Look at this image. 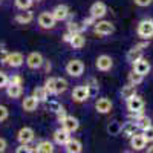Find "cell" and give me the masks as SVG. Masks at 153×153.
Listing matches in <instances>:
<instances>
[{"label":"cell","mask_w":153,"mask_h":153,"mask_svg":"<svg viewBox=\"0 0 153 153\" xmlns=\"http://www.w3.org/2000/svg\"><path fill=\"white\" fill-rule=\"evenodd\" d=\"M69 45L74 49H81L86 45V38L83 37V34H72L71 40H69Z\"/></svg>","instance_id":"cell-24"},{"label":"cell","mask_w":153,"mask_h":153,"mask_svg":"<svg viewBox=\"0 0 153 153\" xmlns=\"http://www.w3.org/2000/svg\"><path fill=\"white\" fill-rule=\"evenodd\" d=\"M89 12H91V16H92L95 20L103 19V17L107 14V6H106L104 2H95V3H92Z\"/></svg>","instance_id":"cell-9"},{"label":"cell","mask_w":153,"mask_h":153,"mask_svg":"<svg viewBox=\"0 0 153 153\" xmlns=\"http://www.w3.org/2000/svg\"><path fill=\"white\" fill-rule=\"evenodd\" d=\"M66 152L68 153H80L83 152V144L80 139H75V138H69V141L65 144Z\"/></svg>","instance_id":"cell-19"},{"label":"cell","mask_w":153,"mask_h":153,"mask_svg":"<svg viewBox=\"0 0 153 153\" xmlns=\"http://www.w3.org/2000/svg\"><path fill=\"white\" fill-rule=\"evenodd\" d=\"M35 138V132L31 127H22L17 133V139L20 144H31Z\"/></svg>","instance_id":"cell-7"},{"label":"cell","mask_w":153,"mask_h":153,"mask_svg":"<svg viewBox=\"0 0 153 153\" xmlns=\"http://www.w3.org/2000/svg\"><path fill=\"white\" fill-rule=\"evenodd\" d=\"M22 107L25 112H34L37 110L38 107V100L34 97V95H28L23 98V103H22Z\"/></svg>","instance_id":"cell-17"},{"label":"cell","mask_w":153,"mask_h":153,"mask_svg":"<svg viewBox=\"0 0 153 153\" xmlns=\"http://www.w3.org/2000/svg\"><path fill=\"white\" fill-rule=\"evenodd\" d=\"M94 32L97 35H110L112 32H115V26L112 22L107 20H100L94 23Z\"/></svg>","instance_id":"cell-3"},{"label":"cell","mask_w":153,"mask_h":153,"mask_svg":"<svg viewBox=\"0 0 153 153\" xmlns=\"http://www.w3.org/2000/svg\"><path fill=\"white\" fill-rule=\"evenodd\" d=\"M55 23L57 20L54 19L52 12H42L40 16H38V26H40L42 29H54L55 28Z\"/></svg>","instance_id":"cell-5"},{"label":"cell","mask_w":153,"mask_h":153,"mask_svg":"<svg viewBox=\"0 0 153 153\" xmlns=\"http://www.w3.org/2000/svg\"><path fill=\"white\" fill-rule=\"evenodd\" d=\"M37 2H40V0H37Z\"/></svg>","instance_id":"cell-46"},{"label":"cell","mask_w":153,"mask_h":153,"mask_svg":"<svg viewBox=\"0 0 153 153\" xmlns=\"http://www.w3.org/2000/svg\"><path fill=\"white\" fill-rule=\"evenodd\" d=\"M141 57H143V49H139L138 46H135L133 49H130L129 52H127V61H130V63H135Z\"/></svg>","instance_id":"cell-26"},{"label":"cell","mask_w":153,"mask_h":153,"mask_svg":"<svg viewBox=\"0 0 153 153\" xmlns=\"http://www.w3.org/2000/svg\"><path fill=\"white\" fill-rule=\"evenodd\" d=\"M8 84H20V86H23V78L20 75H12V76H9Z\"/></svg>","instance_id":"cell-36"},{"label":"cell","mask_w":153,"mask_h":153,"mask_svg":"<svg viewBox=\"0 0 153 153\" xmlns=\"http://www.w3.org/2000/svg\"><path fill=\"white\" fill-rule=\"evenodd\" d=\"M86 84L89 86V89H91V95L95 94V91L98 89V81L95 78H91V80H89V83H86Z\"/></svg>","instance_id":"cell-39"},{"label":"cell","mask_w":153,"mask_h":153,"mask_svg":"<svg viewBox=\"0 0 153 153\" xmlns=\"http://www.w3.org/2000/svg\"><path fill=\"white\" fill-rule=\"evenodd\" d=\"M17 153H29V152H34V149H31L29 147V144H20V147H17V150H16Z\"/></svg>","instance_id":"cell-40"},{"label":"cell","mask_w":153,"mask_h":153,"mask_svg":"<svg viewBox=\"0 0 153 153\" xmlns=\"http://www.w3.org/2000/svg\"><path fill=\"white\" fill-rule=\"evenodd\" d=\"M32 20H34V14L28 9H25L23 12H19L16 16V22L20 23V25H29Z\"/></svg>","instance_id":"cell-22"},{"label":"cell","mask_w":153,"mask_h":153,"mask_svg":"<svg viewBox=\"0 0 153 153\" xmlns=\"http://www.w3.org/2000/svg\"><path fill=\"white\" fill-rule=\"evenodd\" d=\"M94 23H95V19H94L92 16L83 20V25H84V26H89V25H94Z\"/></svg>","instance_id":"cell-43"},{"label":"cell","mask_w":153,"mask_h":153,"mask_svg":"<svg viewBox=\"0 0 153 153\" xmlns=\"http://www.w3.org/2000/svg\"><path fill=\"white\" fill-rule=\"evenodd\" d=\"M61 127H63L65 130H68L69 133H74V132L78 130V127H80V121L76 120L75 117H69V115H68V117L65 118V121L61 123Z\"/></svg>","instance_id":"cell-15"},{"label":"cell","mask_w":153,"mask_h":153,"mask_svg":"<svg viewBox=\"0 0 153 153\" xmlns=\"http://www.w3.org/2000/svg\"><path fill=\"white\" fill-rule=\"evenodd\" d=\"M143 80H144V75L138 74V72H135V71H132V72L129 74V83H130V84H133V86L141 84V83H143Z\"/></svg>","instance_id":"cell-30"},{"label":"cell","mask_w":153,"mask_h":153,"mask_svg":"<svg viewBox=\"0 0 153 153\" xmlns=\"http://www.w3.org/2000/svg\"><path fill=\"white\" fill-rule=\"evenodd\" d=\"M138 35L144 38V40H150L153 37V20L150 19H144L138 23V28H136Z\"/></svg>","instance_id":"cell-1"},{"label":"cell","mask_w":153,"mask_h":153,"mask_svg":"<svg viewBox=\"0 0 153 153\" xmlns=\"http://www.w3.org/2000/svg\"><path fill=\"white\" fill-rule=\"evenodd\" d=\"M133 95H136V86H133V84H127V86H124L123 87V91H121V97L127 101L129 98H132Z\"/></svg>","instance_id":"cell-28"},{"label":"cell","mask_w":153,"mask_h":153,"mask_svg":"<svg viewBox=\"0 0 153 153\" xmlns=\"http://www.w3.org/2000/svg\"><path fill=\"white\" fill-rule=\"evenodd\" d=\"M147 152H149V153H153V146H150V147L147 149Z\"/></svg>","instance_id":"cell-45"},{"label":"cell","mask_w":153,"mask_h":153,"mask_svg":"<svg viewBox=\"0 0 153 153\" xmlns=\"http://www.w3.org/2000/svg\"><path fill=\"white\" fill-rule=\"evenodd\" d=\"M91 98V89H89L87 84L83 86H76L74 91H72V100L75 103H84Z\"/></svg>","instance_id":"cell-2"},{"label":"cell","mask_w":153,"mask_h":153,"mask_svg":"<svg viewBox=\"0 0 153 153\" xmlns=\"http://www.w3.org/2000/svg\"><path fill=\"white\" fill-rule=\"evenodd\" d=\"M147 146V139L144 136V133H135L130 136V147L133 150H144Z\"/></svg>","instance_id":"cell-11"},{"label":"cell","mask_w":153,"mask_h":153,"mask_svg":"<svg viewBox=\"0 0 153 153\" xmlns=\"http://www.w3.org/2000/svg\"><path fill=\"white\" fill-rule=\"evenodd\" d=\"M8 55H9V52L6 49H0V63H6Z\"/></svg>","instance_id":"cell-42"},{"label":"cell","mask_w":153,"mask_h":153,"mask_svg":"<svg viewBox=\"0 0 153 153\" xmlns=\"http://www.w3.org/2000/svg\"><path fill=\"white\" fill-rule=\"evenodd\" d=\"M32 5H34V0H16V6H17L20 11L29 9Z\"/></svg>","instance_id":"cell-33"},{"label":"cell","mask_w":153,"mask_h":153,"mask_svg":"<svg viewBox=\"0 0 153 153\" xmlns=\"http://www.w3.org/2000/svg\"><path fill=\"white\" fill-rule=\"evenodd\" d=\"M107 132H109L110 135H120V132H121V124L117 123V121H112V123L107 126Z\"/></svg>","instance_id":"cell-32"},{"label":"cell","mask_w":153,"mask_h":153,"mask_svg":"<svg viewBox=\"0 0 153 153\" xmlns=\"http://www.w3.org/2000/svg\"><path fill=\"white\" fill-rule=\"evenodd\" d=\"M26 65L29 69H40L45 65V58L40 52H31L26 57Z\"/></svg>","instance_id":"cell-8"},{"label":"cell","mask_w":153,"mask_h":153,"mask_svg":"<svg viewBox=\"0 0 153 153\" xmlns=\"http://www.w3.org/2000/svg\"><path fill=\"white\" fill-rule=\"evenodd\" d=\"M66 72L71 76L78 78V76H81L83 72H84V63L81 60H69L68 65H66Z\"/></svg>","instance_id":"cell-4"},{"label":"cell","mask_w":153,"mask_h":153,"mask_svg":"<svg viewBox=\"0 0 153 153\" xmlns=\"http://www.w3.org/2000/svg\"><path fill=\"white\" fill-rule=\"evenodd\" d=\"M8 83H9V76H8L5 72L0 71V87H6Z\"/></svg>","instance_id":"cell-37"},{"label":"cell","mask_w":153,"mask_h":153,"mask_svg":"<svg viewBox=\"0 0 153 153\" xmlns=\"http://www.w3.org/2000/svg\"><path fill=\"white\" fill-rule=\"evenodd\" d=\"M52 16L57 22H63L69 17V8L66 5H57L54 9H52Z\"/></svg>","instance_id":"cell-16"},{"label":"cell","mask_w":153,"mask_h":153,"mask_svg":"<svg viewBox=\"0 0 153 153\" xmlns=\"http://www.w3.org/2000/svg\"><path fill=\"white\" fill-rule=\"evenodd\" d=\"M84 29H86L84 25L76 23V22H71V23L68 25V32H71V34H83Z\"/></svg>","instance_id":"cell-29"},{"label":"cell","mask_w":153,"mask_h":153,"mask_svg":"<svg viewBox=\"0 0 153 153\" xmlns=\"http://www.w3.org/2000/svg\"><path fill=\"white\" fill-rule=\"evenodd\" d=\"M95 66H97V69L101 71V72H107V71H110V69L113 68V60H112L110 55L103 54V55H100V57L97 58Z\"/></svg>","instance_id":"cell-10"},{"label":"cell","mask_w":153,"mask_h":153,"mask_svg":"<svg viewBox=\"0 0 153 153\" xmlns=\"http://www.w3.org/2000/svg\"><path fill=\"white\" fill-rule=\"evenodd\" d=\"M52 136H54L55 144H58V146H65V144L69 141L71 133L61 127V129H58V130H55V132H54V135H52Z\"/></svg>","instance_id":"cell-18"},{"label":"cell","mask_w":153,"mask_h":153,"mask_svg":"<svg viewBox=\"0 0 153 153\" xmlns=\"http://www.w3.org/2000/svg\"><path fill=\"white\" fill-rule=\"evenodd\" d=\"M34 152H38V153H52L54 152V144L51 141H42V143L37 144Z\"/></svg>","instance_id":"cell-25"},{"label":"cell","mask_w":153,"mask_h":153,"mask_svg":"<svg viewBox=\"0 0 153 153\" xmlns=\"http://www.w3.org/2000/svg\"><path fill=\"white\" fill-rule=\"evenodd\" d=\"M45 87L46 91L49 92V95H54L55 94V76H49L45 83Z\"/></svg>","instance_id":"cell-31"},{"label":"cell","mask_w":153,"mask_h":153,"mask_svg":"<svg viewBox=\"0 0 153 153\" xmlns=\"http://www.w3.org/2000/svg\"><path fill=\"white\" fill-rule=\"evenodd\" d=\"M133 65V71L135 72H138V74H141V75H147L149 72H150V69H152V66H150V63H149V60H146V58H139V60H136L135 63H132Z\"/></svg>","instance_id":"cell-12"},{"label":"cell","mask_w":153,"mask_h":153,"mask_svg":"<svg viewBox=\"0 0 153 153\" xmlns=\"http://www.w3.org/2000/svg\"><path fill=\"white\" fill-rule=\"evenodd\" d=\"M6 147H8L6 141H5L3 138H0V153H2V152H5V150H6Z\"/></svg>","instance_id":"cell-44"},{"label":"cell","mask_w":153,"mask_h":153,"mask_svg":"<svg viewBox=\"0 0 153 153\" xmlns=\"http://www.w3.org/2000/svg\"><path fill=\"white\" fill-rule=\"evenodd\" d=\"M23 63H25V57L22 52H9L6 58V65L11 68H20Z\"/></svg>","instance_id":"cell-14"},{"label":"cell","mask_w":153,"mask_h":153,"mask_svg":"<svg viewBox=\"0 0 153 153\" xmlns=\"http://www.w3.org/2000/svg\"><path fill=\"white\" fill-rule=\"evenodd\" d=\"M112 107H113V104H112V101L109 100V98H98L97 100V103H95V109H97V112L98 113H103V115H106V113H109L110 110H112Z\"/></svg>","instance_id":"cell-13"},{"label":"cell","mask_w":153,"mask_h":153,"mask_svg":"<svg viewBox=\"0 0 153 153\" xmlns=\"http://www.w3.org/2000/svg\"><path fill=\"white\" fill-rule=\"evenodd\" d=\"M32 95L38 100V103H45V101H48L49 92L46 91V87H45V86H37L34 91H32Z\"/></svg>","instance_id":"cell-23"},{"label":"cell","mask_w":153,"mask_h":153,"mask_svg":"<svg viewBox=\"0 0 153 153\" xmlns=\"http://www.w3.org/2000/svg\"><path fill=\"white\" fill-rule=\"evenodd\" d=\"M133 2H135V5H138V6L146 8V6L152 5V2H153V0H133Z\"/></svg>","instance_id":"cell-41"},{"label":"cell","mask_w":153,"mask_h":153,"mask_svg":"<svg viewBox=\"0 0 153 153\" xmlns=\"http://www.w3.org/2000/svg\"><path fill=\"white\" fill-rule=\"evenodd\" d=\"M55 112H57V120H58V123L61 124L63 121H65V118L68 117V113H66V109L60 106V107H58V109H57Z\"/></svg>","instance_id":"cell-34"},{"label":"cell","mask_w":153,"mask_h":153,"mask_svg":"<svg viewBox=\"0 0 153 153\" xmlns=\"http://www.w3.org/2000/svg\"><path fill=\"white\" fill-rule=\"evenodd\" d=\"M143 133H144V136L147 139V143H153V126L152 124L147 127V129L143 130Z\"/></svg>","instance_id":"cell-35"},{"label":"cell","mask_w":153,"mask_h":153,"mask_svg":"<svg viewBox=\"0 0 153 153\" xmlns=\"http://www.w3.org/2000/svg\"><path fill=\"white\" fill-rule=\"evenodd\" d=\"M136 132H138V127H136L135 121H129V123H124V124L121 126V132H120V133H123L124 138H130V136L135 135Z\"/></svg>","instance_id":"cell-20"},{"label":"cell","mask_w":153,"mask_h":153,"mask_svg":"<svg viewBox=\"0 0 153 153\" xmlns=\"http://www.w3.org/2000/svg\"><path fill=\"white\" fill-rule=\"evenodd\" d=\"M23 94V87L20 84H8L6 86V95L12 100H16V98H20Z\"/></svg>","instance_id":"cell-21"},{"label":"cell","mask_w":153,"mask_h":153,"mask_svg":"<svg viewBox=\"0 0 153 153\" xmlns=\"http://www.w3.org/2000/svg\"><path fill=\"white\" fill-rule=\"evenodd\" d=\"M144 109V100L138 95H133L132 98L127 100V110L130 113H139Z\"/></svg>","instance_id":"cell-6"},{"label":"cell","mask_w":153,"mask_h":153,"mask_svg":"<svg viewBox=\"0 0 153 153\" xmlns=\"http://www.w3.org/2000/svg\"><path fill=\"white\" fill-rule=\"evenodd\" d=\"M8 117H9V110H8V107L0 106V123L5 121V120H8Z\"/></svg>","instance_id":"cell-38"},{"label":"cell","mask_w":153,"mask_h":153,"mask_svg":"<svg viewBox=\"0 0 153 153\" xmlns=\"http://www.w3.org/2000/svg\"><path fill=\"white\" fill-rule=\"evenodd\" d=\"M66 89H68V81L61 76H55V95L66 92Z\"/></svg>","instance_id":"cell-27"}]
</instances>
